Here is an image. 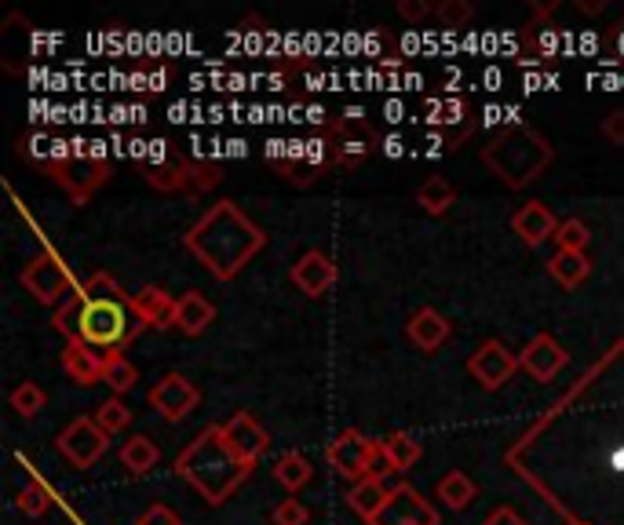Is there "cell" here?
<instances>
[{
  "label": "cell",
  "instance_id": "obj_2",
  "mask_svg": "<svg viewBox=\"0 0 624 525\" xmlns=\"http://www.w3.org/2000/svg\"><path fill=\"white\" fill-rule=\"evenodd\" d=\"M175 470H180L208 503H223L230 492L249 478L252 464H245V459L227 445L223 427H205V431L183 448Z\"/></svg>",
  "mask_w": 624,
  "mask_h": 525
},
{
  "label": "cell",
  "instance_id": "obj_36",
  "mask_svg": "<svg viewBox=\"0 0 624 525\" xmlns=\"http://www.w3.org/2000/svg\"><path fill=\"white\" fill-rule=\"evenodd\" d=\"M602 136H606L613 147H624V109H613V114L602 117Z\"/></svg>",
  "mask_w": 624,
  "mask_h": 525
},
{
  "label": "cell",
  "instance_id": "obj_40",
  "mask_svg": "<svg viewBox=\"0 0 624 525\" xmlns=\"http://www.w3.org/2000/svg\"><path fill=\"white\" fill-rule=\"evenodd\" d=\"M442 114H446L442 120H457V117H460V103H446Z\"/></svg>",
  "mask_w": 624,
  "mask_h": 525
},
{
  "label": "cell",
  "instance_id": "obj_20",
  "mask_svg": "<svg viewBox=\"0 0 624 525\" xmlns=\"http://www.w3.org/2000/svg\"><path fill=\"white\" fill-rule=\"evenodd\" d=\"M212 322H216V306L208 303L201 292L180 295V303H175V325H180L186 336H201Z\"/></svg>",
  "mask_w": 624,
  "mask_h": 525
},
{
  "label": "cell",
  "instance_id": "obj_5",
  "mask_svg": "<svg viewBox=\"0 0 624 525\" xmlns=\"http://www.w3.org/2000/svg\"><path fill=\"white\" fill-rule=\"evenodd\" d=\"M380 448L369 442L366 434L358 431H344L333 438V445H328V467L336 470V475L344 478H369L372 475V464H377Z\"/></svg>",
  "mask_w": 624,
  "mask_h": 525
},
{
  "label": "cell",
  "instance_id": "obj_6",
  "mask_svg": "<svg viewBox=\"0 0 624 525\" xmlns=\"http://www.w3.org/2000/svg\"><path fill=\"white\" fill-rule=\"evenodd\" d=\"M106 445H109V434H106L95 420H88V416L73 420V423L59 434V453L70 459L73 467H92V464H99V456L106 453Z\"/></svg>",
  "mask_w": 624,
  "mask_h": 525
},
{
  "label": "cell",
  "instance_id": "obj_11",
  "mask_svg": "<svg viewBox=\"0 0 624 525\" xmlns=\"http://www.w3.org/2000/svg\"><path fill=\"white\" fill-rule=\"evenodd\" d=\"M372 525H438V511L416 489L398 486L391 489L388 508L380 511V518Z\"/></svg>",
  "mask_w": 624,
  "mask_h": 525
},
{
  "label": "cell",
  "instance_id": "obj_38",
  "mask_svg": "<svg viewBox=\"0 0 624 525\" xmlns=\"http://www.w3.org/2000/svg\"><path fill=\"white\" fill-rule=\"evenodd\" d=\"M482 525H525V522H522V514L515 508H497Z\"/></svg>",
  "mask_w": 624,
  "mask_h": 525
},
{
  "label": "cell",
  "instance_id": "obj_9",
  "mask_svg": "<svg viewBox=\"0 0 624 525\" xmlns=\"http://www.w3.org/2000/svg\"><path fill=\"white\" fill-rule=\"evenodd\" d=\"M197 387L186 376H180V372H169V376H161L158 387L150 390V405L158 409L164 420L175 423L183 420V416H190L197 409Z\"/></svg>",
  "mask_w": 624,
  "mask_h": 525
},
{
  "label": "cell",
  "instance_id": "obj_39",
  "mask_svg": "<svg viewBox=\"0 0 624 525\" xmlns=\"http://www.w3.org/2000/svg\"><path fill=\"white\" fill-rule=\"evenodd\" d=\"M577 8H580V11H588V15H599V11L606 8V4H602V0H591V4H585V0H580Z\"/></svg>",
  "mask_w": 624,
  "mask_h": 525
},
{
  "label": "cell",
  "instance_id": "obj_37",
  "mask_svg": "<svg viewBox=\"0 0 624 525\" xmlns=\"http://www.w3.org/2000/svg\"><path fill=\"white\" fill-rule=\"evenodd\" d=\"M427 11H431L427 0H402V4H398V15L405 22H420V19H427Z\"/></svg>",
  "mask_w": 624,
  "mask_h": 525
},
{
  "label": "cell",
  "instance_id": "obj_25",
  "mask_svg": "<svg viewBox=\"0 0 624 525\" xmlns=\"http://www.w3.org/2000/svg\"><path fill=\"white\" fill-rule=\"evenodd\" d=\"M383 448V459H388V467L391 470H409L416 459H420V442H416L413 434H405V431H398V434H388V442L380 445Z\"/></svg>",
  "mask_w": 624,
  "mask_h": 525
},
{
  "label": "cell",
  "instance_id": "obj_12",
  "mask_svg": "<svg viewBox=\"0 0 624 525\" xmlns=\"http://www.w3.org/2000/svg\"><path fill=\"white\" fill-rule=\"evenodd\" d=\"M117 358H120V350H95V347H88V343H66L62 369H66V376H70L73 383L88 387V383L103 380L106 365H114Z\"/></svg>",
  "mask_w": 624,
  "mask_h": 525
},
{
  "label": "cell",
  "instance_id": "obj_29",
  "mask_svg": "<svg viewBox=\"0 0 624 525\" xmlns=\"http://www.w3.org/2000/svg\"><path fill=\"white\" fill-rule=\"evenodd\" d=\"M95 423L103 427L106 434H120L125 427L131 423V409L120 398H106L103 405L95 409Z\"/></svg>",
  "mask_w": 624,
  "mask_h": 525
},
{
  "label": "cell",
  "instance_id": "obj_18",
  "mask_svg": "<svg viewBox=\"0 0 624 525\" xmlns=\"http://www.w3.org/2000/svg\"><path fill=\"white\" fill-rule=\"evenodd\" d=\"M405 336H409V343L416 350L431 354V350H438L449 339V322L435 306H420V311L409 317V325H405Z\"/></svg>",
  "mask_w": 624,
  "mask_h": 525
},
{
  "label": "cell",
  "instance_id": "obj_24",
  "mask_svg": "<svg viewBox=\"0 0 624 525\" xmlns=\"http://www.w3.org/2000/svg\"><path fill=\"white\" fill-rule=\"evenodd\" d=\"M438 497L449 511H464L471 500H475V481H471L464 470H449V475L438 478Z\"/></svg>",
  "mask_w": 624,
  "mask_h": 525
},
{
  "label": "cell",
  "instance_id": "obj_27",
  "mask_svg": "<svg viewBox=\"0 0 624 525\" xmlns=\"http://www.w3.org/2000/svg\"><path fill=\"white\" fill-rule=\"evenodd\" d=\"M81 300H88V303H128L125 292H120L117 278H114V273H106V270L92 273V278L81 284Z\"/></svg>",
  "mask_w": 624,
  "mask_h": 525
},
{
  "label": "cell",
  "instance_id": "obj_32",
  "mask_svg": "<svg viewBox=\"0 0 624 525\" xmlns=\"http://www.w3.org/2000/svg\"><path fill=\"white\" fill-rule=\"evenodd\" d=\"M136 380H139V372H136V365H131V361H125V358H117L114 365H106V372H103V383H106L109 390H114V398L128 394L131 387H136Z\"/></svg>",
  "mask_w": 624,
  "mask_h": 525
},
{
  "label": "cell",
  "instance_id": "obj_17",
  "mask_svg": "<svg viewBox=\"0 0 624 525\" xmlns=\"http://www.w3.org/2000/svg\"><path fill=\"white\" fill-rule=\"evenodd\" d=\"M62 186L70 190L73 201H88L95 194V186L106 179V161L103 158H73L59 168Z\"/></svg>",
  "mask_w": 624,
  "mask_h": 525
},
{
  "label": "cell",
  "instance_id": "obj_26",
  "mask_svg": "<svg viewBox=\"0 0 624 525\" xmlns=\"http://www.w3.org/2000/svg\"><path fill=\"white\" fill-rule=\"evenodd\" d=\"M311 475H314V467H311V459H307L303 453H285L278 459V467H274V478H278L289 492L303 489L307 481H311Z\"/></svg>",
  "mask_w": 624,
  "mask_h": 525
},
{
  "label": "cell",
  "instance_id": "obj_14",
  "mask_svg": "<svg viewBox=\"0 0 624 525\" xmlns=\"http://www.w3.org/2000/svg\"><path fill=\"white\" fill-rule=\"evenodd\" d=\"M292 284L303 295H325L336 284V262L328 259L325 252H307V256L296 259Z\"/></svg>",
  "mask_w": 624,
  "mask_h": 525
},
{
  "label": "cell",
  "instance_id": "obj_1",
  "mask_svg": "<svg viewBox=\"0 0 624 525\" xmlns=\"http://www.w3.org/2000/svg\"><path fill=\"white\" fill-rule=\"evenodd\" d=\"M263 241H267L263 230L252 226L245 212H238L230 201H219L208 208V212L194 223L190 234H186V248H190L219 281H227L256 256L263 248Z\"/></svg>",
  "mask_w": 624,
  "mask_h": 525
},
{
  "label": "cell",
  "instance_id": "obj_22",
  "mask_svg": "<svg viewBox=\"0 0 624 525\" xmlns=\"http://www.w3.org/2000/svg\"><path fill=\"white\" fill-rule=\"evenodd\" d=\"M457 201V190L449 186L442 175H427V179L416 186V205L424 208L427 215H446Z\"/></svg>",
  "mask_w": 624,
  "mask_h": 525
},
{
  "label": "cell",
  "instance_id": "obj_31",
  "mask_svg": "<svg viewBox=\"0 0 624 525\" xmlns=\"http://www.w3.org/2000/svg\"><path fill=\"white\" fill-rule=\"evenodd\" d=\"M558 252H585L588 241H591V230L585 226V219H566V223H558Z\"/></svg>",
  "mask_w": 624,
  "mask_h": 525
},
{
  "label": "cell",
  "instance_id": "obj_13",
  "mask_svg": "<svg viewBox=\"0 0 624 525\" xmlns=\"http://www.w3.org/2000/svg\"><path fill=\"white\" fill-rule=\"evenodd\" d=\"M219 427H223L227 445L234 448L245 464H256V459L267 453L270 434L263 431V423H256V416H252V412H234L227 423H219Z\"/></svg>",
  "mask_w": 624,
  "mask_h": 525
},
{
  "label": "cell",
  "instance_id": "obj_34",
  "mask_svg": "<svg viewBox=\"0 0 624 525\" xmlns=\"http://www.w3.org/2000/svg\"><path fill=\"white\" fill-rule=\"evenodd\" d=\"M270 518H274V525H307V508L300 500L289 497V500H281L278 508H274Z\"/></svg>",
  "mask_w": 624,
  "mask_h": 525
},
{
  "label": "cell",
  "instance_id": "obj_19",
  "mask_svg": "<svg viewBox=\"0 0 624 525\" xmlns=\"http://www.w3.org/2000/svg\"><path fill=\"white\" fill-rule=\"evenodd\" d=\"M388 500H391V489H383V478H361L350 486L347 492V503H350V511L361 514L366 522H377L380 518V511L388 508Z\"/></svg>",
  "mask_w": 624,
  "mask_h": 525
},
{
  "label": "cell",
  "instance_id": "obj_28",
  "mask_svg": "<svg viewBox=\"0 0 624 525\" xmlns=\"http://www.w3.org/2000/svg\"><path fill=\"white\" fill-rule=\"evenodd\" d=\"M48 503H51V492H48V486H44V481H37V478H30L26 486H22L19 497H15V508H19L22 514H30V518H41V514L48 511Z\"/></svg>",
  "mask_w": 624,
  "mask_h": 525
},
{
  "label": "cell",
  "instance_id": "obj_4",
  "mask_svg": "<svg viewBox=\"0 0 624 525\" xmlns=\"http://www.w3.org/2000/svg\"><path fill=\"white\" fill-rule=\"evenodd\" d=\"M482 158H486L489 168L508 186H525L547 168L552 150H547V142L530 128H504L500 136L482 150Z\"/></svg>",
  "mask_w": 624,
  "mask_h": 525
},
{
  "label": "cell",
  "instance_id": "obj_15",
  "mask_svg": "<svg viewBox=\"0 0 624 525\" xmlns=\"http://www.w3.org/2000/svg\"><path fill=\"white\" fill-rule=\"evenodd\" d=\"M511 230L522 237V245L541 248L547 237L558 234V223H555L552 208H547L544 201H530L511 215Z\"/></svg>",
  "mask_w": 624,
  "mask_h": 525
},
{
  "label": "cell",
  "instance_id": "obj_23",
  "mask_svg": "<svg viewBox=\"0 0 624 525\" xmlns=\"http://www.w3.org/2000/svg\"><path fill=\"white\" fill-rule=\"evenodd\" d=\"M158 459H161L158 445H153L147 434H136L120 445V464H125L131 475H147L150 467H158Z\"/></svg>",
  "mask_w": 624,
  "mask_h": 525
},
{
  "label": "cell",
  "instance_id": "obj_16",
  "mask_svg": "<svg viewBox=\"0 0 624 525\" xmlns=\"http://www.w3.org/2000/svg\"><path fill=\"white\" fill-rule=\"evenodd\" d=\"M175 303L180 300H172L169 292L158 289V284H147V289H139V292H131V314L139 317L142 325H150V328H169L175 325Z\"/></svg>",
  "mask_w": 624,
  "mask_h": 525
},
{
  "label": "cell",
  "instance_id": "obj_10",
  "mask_svg": "<svg viewBox=\"0 0 624 525\" xmlns=\"http://www.w3.org/2000/svg\"><path fill=\"white\" fill-rule=\"evenodd\" d=\"M569 361V350L558 343L555 336H533L530 343H525V350L519 354V369H525L536 383H547L555 380V372H563Z\"/></svg>",
  "mask_w": 624,
  "mask_h": 525
},
{
  "label": "cell",
  "instance_id": "obj_21",
  "mask_svg": "<svg viewBox=\"0 0 624 525\" xmlns=\"http://www.w3.org/2000/svg\"><path fill=\"white\" fill-rule=\"evenodd\" d=\"M547 273H552L555 284H563V289H577V284L588 281L591 262L585 252H555L552 262H547Z\"/></svg>",
  "mask_w": 624,
  "mask_h": 525
},
{
  "label": "cell",
  "instance_id": "obj_7",
  "mask_svg": "<svg viewBox=\"0 0 624 525\" xmlns=\"http://www.w3.org/2000/svg\"><path fill=\"white\" fill-rule=\"evenodd\" d=\"M22 284H26L41 303H55L70 292V270H66V262L55 256V252H44V256L30 259V267L22 270Z\"/></svg>",
  "mask_w": 624,
  "mask_h": 525
},
{
  "label": "cell",
  "instance_id": "obj_35",
  "mask_svg": "<svg viewBox=\"0 0 624 525\" xmlns=\"http://www.w3.org/2000/svg\"><path fill=\"white\" fill-rule=\"evenodd\" d=\"M136 525H183L180 514H175L172 508H164V503H153V508H147L136 518Z\"/></svg>",
  "mask_w": 624,
  "mask_h": 525
},
{
  "label": "cell",
  "instance_id": "obj_30",
  "mask_svg": "<svg viewBox=\"0 0 624 525\" xmlns=\"http://www.w3.org/2000/svg\"><path fill=\"white\" fill-rule=\"evenodd\" d=\"M44 401H48V394H44L37 383H19L15 390H11V409L19 416H37L44 409Z\"/></svg>",
  "mask_w": 624,
  "mask_h": 525
},
{
  "label": "cell",
  "instance_id": "obj_3",
  "mask_svg": "<svg viewBox=\"0 0 624 525\" xmlns=\"http://www.w3.org/2000/svg\"><path fill=\"white\" fill-rule=\"evenodd\" d=\"M139 317H131L128 303H88L81 292H73L59 311H55V328L70 343H88L95 350H120L139 332Z\"/></svg>",
  "mask_w": 624,
  "mask_h": 525
},
{
  "label": "cell",
  "instance_id": "obj_33",
  "mask_svg": "<svg viewBox=\"0 0 624 525\" xmlns=\"http://www.w3.org/2000/svg\"><path fill=\"white\" fill-rule=\"evenodd\" d=\"M471 19H475V8H471L467 0H442V4H438V22L449 30L467 26Z\"/></svg>",
  "mask_w": 624,
  "mask_h": 525
},
{
  "label": "cell",
  "instance_id": "obj_8",
  "mask_svg": "<svg viewBox=\"0 0 624 525\" xmlns=\"http://www.w3.org/2000/svg\"><path fill=\"white\" fill-rule=\"evenodd\" d=\"M467 369H471V376L482 383V390H497V387H504V383L515 376V369H519V358H515L504 343H497V339H486V343H482L475 354H471Z\"/></svg>",
  "mask_w": 624,
  "mask_h": 525
}]
</instances>
